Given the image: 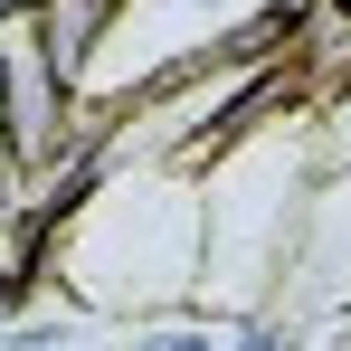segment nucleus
I'll use <instances>...</instances> for the list:
<instances>
[{
	"mask_svg": "<svg viewBox=\"0 0 351 351\" xmlns=\"http://www.w3.org/2000/svg\"><path fill=\"white\" fill-rule=\"evenodd\" d=\"M10 10H38V0H0V19H10Z\"/></svg>",
	"mask_w": 351,
	"mask_h": 351,
	"instance_id": "obj_3",
	"label": "nucleus"
},
{
	"mask_svg": "<svg viewBox=\"0 0 351 351\" xmlns=\"http://www.w3.org/2000/svg\"><path fill=\"white\" fill-rule=\"evenodd\" d=\"M0 162H10V123H0Z\"/></svg>",
	"mask_w": 351,
	"mask_h": 351,
	"instance_id": "obj_4",
	"label": "nucleus"
},
{
	"mask_svg": "<svg viewBox=\"0 0 351 351\" xmlns=\"http://www.w3.org/2000/svg\"><path fill=\"white\" fill-rule=\"evenodd\" d=\"M123 0H38V38H48V58H58L66 86H86L95 76V48H105V29H114Z\"/></svg>",
	"mask_w": 351,
	"mask_h": 351,
	"instance_id": "obj_1",
	"label": "nucleus"
},
{
	"mask_svg": "<svg viewBox=\"0 0 351 351\" xmlns=\"http://www.w3.org/2000/svg\"><path fill=\"white\" fill-rule=\"evenodd\" d=\"M304 143H313V171H323V180H351V76L323 95V105H313Z\"/></svg>",
	"mask_w": 351,
	"mask_h": 351,
	"instance_id": "obj_2",
	"label": "nucleus"
}]
</instances>
